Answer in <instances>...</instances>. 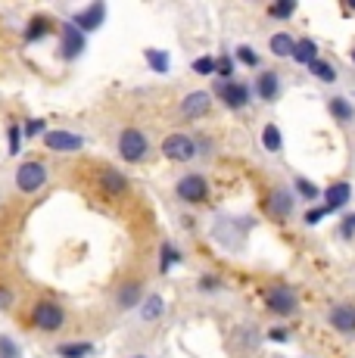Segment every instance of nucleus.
Here are the masks:
<instances>
[{
  "mask_svg": "<svg viewBox=\"0 0 355 358\" xmlns=\"http://www.w3.org/2000/svg\"><path fill=\"white\" fill-rule=\"evenodd\" d=\"M115 150H119V156L128 165H138V162H143L150 156V137L143 134L140 128H122Z\"/></svg>",
  "mask_w": 355,
  "mask_h": 358,
  "instance_id": "1",
  "label": "nucleus"
},
{
  "mask_svg": "<svg viewBox=\"0 0 355 358\" xmlns=\"http://www.w3.org/2000/svg\"><path fill=\"white\" fill-rule=\"evenodd\" d=\"M212 97L222 100L231 113H240V109H247L252 103V87L247 81H237V78L234 81H215Z\"/></svg>",
  "mask_w": 355,
  "mask_h": 358,
  "instance_id": "2",
  "label": "nucleus"
},
{
  "mask_svg": "<svg viewBox=\"0 0 355 358\" xmlns=\"http://www.w3.org/2000/svg\"><path fill=\"white\" fill-rule=\"evenodd\" d=\"M31 324L44 330V334H57V330L66 327V308L53 299H41L31 308Z\"/></svg>",
  "mask_w": 355,
  "mask_h": 358,
  "instance_id": "3",
  "label": "nucleus"
},
{
  "mask_svg": "<svg viewBox=\"0 0 355 358\" xmlns=\"http://www.w3.org/2000/svg\"><path fill=\"white\" fill-rule=\"evenodd\" d=\"M175 196L187 206H203L209 199V181L203 171H187L181 181L175 184Z\"/></svg>",
  "mask_w": 355,
  "mask_h": 358,
  "instance_id": "4",
  "label": "nucleus"
},
{
  "mask_svg": "<svg viewBox=\"0 0 355 358\" xmlns=\"http://www.w3.org/2000/svg\"><path fill=\"white\" fill-rule=\"evenodd\" d=\"M162 156H166L168 162H190L200 156V150H196V141L190 134H184V131H172V134L162 141Z\"/></svg>",
  "mask_w": 355,
  "mask_h": 358,
  "instance_id": "5",
  "label": "nucleus"
},
{
  "mask_svg": "<svg viewBox=\"0 0 355 358\" xmlns=\"http://www.w3.org/2000/svg\"><path fill=\"white\" fill-rule=\"evenodd\" d=\"M47 178H50L47 175V165L29 159L16 169V187H19V194L31 196V194H38V190L47 187Z\"/></svg>",
  "mask_w": 355,
  "mask_h": 358,
  "instance_id": "6",
  "label": "nucleus"
},
{
  "mask_svg": "<svg viewBox=\"0 0 355 358\" xmlns=\"http://www.w3.org/2000/svg\"><path fill=\"white\" fill-rule=\"evenodd\" d=\"M85 50H87V34L78 31L72 22H59V59L75 63Z\"/></svg>",
  "mask_w": 355,
  "mask_h": 358,
  "instance_id": "7",
  "label": "nucleus"
},
{
  "mask_svg": "<svg viewBox=\"0 0 355 358\" xmlns=\"http://www.w3.org/2000/svg\"><path fill=\"white\" fill-rule=\"evenodd\" d=\"M265 306H268L277 318H290V315L299 312V296H296L293 287L277 284V287H271V290L265 293Z\"/></svg>",
  "mask_w": 355,
  "mask_h": 358,
  "instance_id": "8",
  "label": "nucleus"
},
{
  "mask_svg": "<svg viewBox=\"0 0 355 358\" xmlns=\"http://www.w3.org/2000/svg\"><path fill=\"white\" fill-rule=\"evenodd\" d=\"M106 3H100V0H94V3H87L85 10H78L75 16L69 19V22L75 25L78 31H85V34H91V31H97V29H103V22H106Z\"/></svg>",
  "mask_w": 355,
  "mask_h": 358,
  "instance_id": "9",
  "label": "nucleus"
},
{
  "mask_svg": "<svg viewBox=\"0 0 355 358\" xmlns=\"http://www.w3.org/2000/svg\"><path fill=\"white\" fill-rule=\"evenodd\" d=\"M44 147L53 150V153H78L85 150V137L75 134V131H63V128H47L44 134Z\"/></svg>",
  "mask_w": 355,
  "mask_h": 358,
  "instance_id": "10",
  "label": "nucleus"
},
{
  "mask_svg": "<svg viewBox=\"0 0 355 358\" xmlns=\"http://www.w3.org/2000/svg\"><path fill=\"white\" fill-rule=\"evenodd\" d=\"M281 75L275 72V69H262V72L256 75V85H252V94H256L262 103H277L281 100Z\"/></svg>",
  "mask_w": 355,
  "mask_h": 358,
  "instance_id": "11",
  "label": "nucleus"
},
{
  "mask_svg": "<svg viewBox=\"0 0 355 358\" xmlns=\"http://www.w3.org/2000/svg\"><path fill=\"white\" fill-rule=\"evenodd\" d=\"M212 109V91H190L181 100V115L184 119H203Z\"/></svg>",
  "mask_w": 355,
  "mask_h": 358,
  "instance_id": "12",
  "label": "nucleus"
},
{
  "mask_svg": "<svg viewBox=\"0 0 355 358\" xmlns=\"http://www.w3.org/2000/svg\"><path fill=\"white\" fill-rule=\"evenodd\" d=\"M352 199V184L349 181H333L331 187L324 190V212L327 215H333V212H340V209H346V203Z\"/></svg>",
  "mask_w": 355,
  "mask_h": 358,
  "instance_id": "13",
  "label": "nucleus"
},
{
  "mask_svg": "<svg viewBox=\"0 0 355 358\" xmlns=\"http://www.w3.org/2000/svg\"><path fill=\"white\" fill-rule=\"evenodd\" d=\"M327 324L337 330V334L352 336V334H355V308H352V306H346V302L333 306L331 312H327Z\"/></svg>",
  "mask_w": 355,
  "mask_h": 358,
  "instance_id": "14",
  "label": "nucleus"
},
{
  "mask_svg": "<svg viewBox=\"0 0 355 358\" xmlns=\"http://www.w3.org/2000/svg\"><path fill=\"white\" fill-rule=\"evenodd\" d=\"M143 302V284L140 280H128V284L119 287V293H115V306L122 308V312H128V308H140Z\"/></svg>",
  "mask_w": 355,
  "mask_h": 358,
  "instance_id": "15",
  "label": "nucleus"
},
{
  "mask_svg": "<svg viewBox=\"0 0 355 358\" xmlns=\"http://www.w3.org/2000/svg\"><path fill=\"white\" fill-rule=\"evenodd\" d=\"M271 215L287 222V218L293 215V209H296V199H293V190L290 187H277L275 194H271Z\"/></svg>",
  "mask_w": 355,
  "mask_h": 358,
  "instance_id": "16",
  "label": "nucleus"
},
{
  "mask_svg": "<svg viewBox=\"0 0 355 358\" xmlns=\"http://www.w3.org/2000/svg\"><path fill=\"white\" fill-rule=\"evenodd\" d=\"M100 187L109 196H122L128 190V175H122L119 169H103L100 171Z\"/></svg>",
  "mask_w": 355,
  "mask_h": 358,
  "instance_id": "17",
  "label": "nucleus"
},
{
  "mask_svg": "<svg viewBox=\"0 0 355 358\" xmlns=\"http://www.w3.org/2000/svg\"><path fill=\"white\" fill-rule=\"evenodd\" d=\"M97 352V346H94L91 340H75V343H59L57 349H53V355L57 358H91Z\"/></svg>",
  "mask_w": 355,
  "mask_h": 358,
  "instance_id": "18",
  "label": "nucleus"
},
{
  "mask_svg": "<svg viewBox=\"0 0 355 358\" xmlns=\"http://www.w3.org/2000/svg\"><path fill=\"white\" fill-rule=\"evenodd\" d=\"M327 113H331V119L333 122H340V125H349V122L355 119V106H352V100H346V97H331L327 100Z\"/></svg>",
  "mask_w": 355,
  "mask_h": 358,
  "instance_id": "19",
  "label": "nucleus"
},
{
  "mask_svg": "<svg viewBox=\"0 0 355 358\" xmlns=\"http://www.w3.org/2000/svg\"><path fill=\"white\" fill-rule=\"evenodd\" d=\"M293 63H296V66H305V69H309L312 63H315V59H321L318 57V44H315V41H312V38H299L296 41V47H293Z\"/></svg>",
  "mask_w": 355,
  "mask_h": 358,
  "instance_id": "20",
  "label": "nucleus"
},
{
  "mask_svg": "<svg viewBox=\"0 0 355 358\" xmlns=\"http://www.w3.org/2000/svg\"><path fill=\"white\" fill-rule=\"evenodd\" d=\"M162 315H166V299H162L159 293L143 296V302H140V321H143V324H150V321H159Z\"/></svg>",
  "mask_w": 355,
  "mask_h": 358,
  "instance_id": "21",
  "label": "nucleus"
},
{
  "mask_svg": "<svg viewBox=\"0 0 355 358\" xmlns=\"http://www.w3.org/2000/svg\"><path fill=\"white\" fill-rule=\"evenodd\" d=\"M262 147H265V153H271V156H281L284 153V134H281V128H277V122H265Z\"/></svg>",
  "mask_w": 355,
  "mask_h": 358,
  "instance_id": "22",
  "label": "nucleus"
},
{
  "mask_svg": "<svg viewBox=\"0 0 355 358\" xmlns=\"http://www.w3.org/2000/svg\"><path fill=\"white\" fill-rule=\"evenodd\" d=\"M143 59H147V66L153 69L156 75H168V69H172L168 50H159V47H147V50H143Z\"/></svg>",
  "mask_w": 355,
  "mask_h": 358,
  "instance_id": "23",
  "label": "nucleus"
},
{
  "mask_svg": "<svg viewBox=\"0 0 355 358\" xmlns=\"http://www.w3.org/2000/svg\"><path fill=\"white\" fill-rule=\"evenodd\" d=\"M293 47H296V38H290L287 31L271 34V41H268V50L275 53L277 59H290L293 57Z\"/></svg>",
  "mask_w": 355,
  "mask_h": 358,
  "instance_id": "24",
  "label": "nucleus"
},
{
  "mask_svg": "<svg viewBox=\"0 0 355 358\" xmlns=\"http://www.w3.org/2000/svg\"><path fill=\"white\" fill-rule=\"evenodd\" d=\"M50 31H53L50 19H47V16H35L29 22V29H25V41H29V44H38V41H44Z\"/></svg>",
  "mask_w": 355,
  "mask_h": 358,
  "instance_id": "25",
  "label": "nucleus"
},
{
  "mask_svg": "<svg viewBox=\"0 0 355 358\" xmlns=\"http://www.w3.org/2000/svg\"><path fill=\"white\" fill-rule=\"evenodd\" d=\"M309 72H312V78H315V81H321V85H333V81L340 78L337 66L327 63V59H315V63L309 66Z\"/></svg>",
  "mask_w": 355,
  "mask_h": 358,
  "instance_id": "26",
  "label": "nucleus"
},
{
  "mask_svg": "<svg viewBox=\"0 0 355 358\" xmlns=\"http://www.w3.org/2000/svg\"><path fill=\"white\" fill-rule=\"evenodd\" d=\"M184 262V252L175 250L172 243H162L159 246V274H168L172 271V265H181Z\"/></svg>",
  "mask_w": 355,
  "mask_h": 358,
  "instance_id": "27",
  "label": "nucleus"
},
{
  "mask_svg": "<svg viewBox=\"0 0 355 358\" xmlns=\"http://www.w3.org/2000/svg\"><path fill=\"white\" fill-rule=\"evenodd\" d=\"M293 190H296L303 199H318L321 196V187L315 181H309V178H303V175H296L293 178Z\"/></svg>",
  "mask_w": 355,
  "mask_h": 358,
  "instance_id": "28",
  "label": "nucleus"
},
{
  "mask_svg": "<svg viewBox=\"0 0 355 358\" xmlns=\"http://www.w3.org/2000/svg\"><path fill=\"white\" fill-rule=\"evenodd\" d=\"M218 59V69H215V75H218V81H234V72H237V59L234 57H215Z\"/></svg>",
  "mask_w": 355,
  "mask_h": 358,
  "instance_id": "29",
  "label": "nucleus"
},
{
  "mask_svg": "<svg viewBox=\"0 0 355 358\" xmlns=\"http://www.w3.org/2000/svg\"><path fill=\"white\" fill-rule=\"evenodd\" d=\"M237 63H243L247 69H259V63H262V59H259V53H256V47H249V44H240L237 47Z\"/></svg>",
  "mask_w": 355,
  "mask_h": 358,
  "instance_id": "30",
  "label": "nucleus"
},
{
  "mask_svg": "<svg viewBox=\"0 0 355 358\" xmlns=\"http://www.w3.org/2000/svg\"><path fill=\"white\" fill-rule=\"evenodd\" d=\"M296 13V0H277V3L268 6V16L271 19H290Z\"/></svg>",
  "mask_w": 355,
  "mask_h": 358,
  "instance_id": "31",
  "label": "nucleus"
},
{
  "mask_svg": "<svg viewBox=\"0 0 355 358\" xmlns=\"http://www.w3.org/2000/svg\"><path fill=\"white\" fill-rule=\"evenodd\" d=\"M0 358H22L19 343L13 340V336H6V334H0Z\"/></svg>",
  "mask_w": 355,
  "mask_h": 358,
  "instance_id": "32",
  "label": "nucleus"
},
{
  "mask_svg": "<svg viewBox=\"0 0 355 358\" xmlns=\"http://www.w3.org/2000/svg\"><path fill=\"white\" fill-rule=\"evenodd\" d=\"M47 134V122L44 119H29L22 125V137H29V141H35V137H44Z\"/></svg>",
  "mask_w": 355,
  "mask_h": 358,
  "instance_id": "33",
  "label": "nucleus"
},
{
  "mask_svg": "<svg viewBox=\"0 0 355 358\" xmlns=\"http://www.w3.org/2000/svg\"><path fill=\"white\" fill-rule=\"evenodd\" d=\"M190 69H194L196 75H215L218 59H215V57H196L194 63H190Z\"/></svg>",
  "mask_w": 355,
  "mask_h": 358,
  "instance_id": "34",
  "label": "nucleus"
},
{
  "mask_svg": "<svg viewBox=\"0 0 355 358\" xmlns=\"http://www.w3.org/2000/svg\"><path fill=\"white\" fill-rule=\"evenodd\" d=\"M6 137H10V156L22 153V128L10 125V128H6Z\"/></svg>",
  "mask_w": 355,
  "mask_h": 358,
  "instance_id": "35",
  "label": "nucleus"
},
{
  "mask_svg": "<svg viewBox=\"0 0 355 358\" xmlns=\"http://www.w3.org/2000/svg\"><path fill=\"white\" fill-rule=\"evenodd\" d=\"M327 218V212H324V206H315V209H309L305 212V224H309V228H315V224H321Z\"/></svg>",
  "mask_w": 355,
  "mask_h": 358,
  "instance_id": "36",
  "label": "nucleus"
},
{
  "mask_svg": "<svg viewBox=\"0 0 355 358\" xmlns=\"http://www.w3.org/2000/svg\"><path fill=\"white\" fill-rule=\"evenodd\" d=\"M340 237H343V240H352L355 237V212L340 222Z\"/></svg>",
  "mask_w": 355,
  "mask_h": 358,
  "instance_id": "37",
  "label": "nucleus"
},
{
  "mask_svg": "<svg viewBox=\"0 0 355 358\" xmlns=\"http://www.w3.org/2000/svg\"><path fill=\"white\" fill-rule=\"evenodd\" d=\"M196 287H200V290H218V287H222V280H218L215 274H203V278L196 280Z\"/></svg>",
  "mask_w": 355,
  "mask_h": 358,
  "instance_id": "38",
  "label": "nucleus"
},
{
  "mask_svg": "<svg viewBox=\"0 0 355 358\" xmlns=\"http://www.w3.org/2000/svg\"><path fill=\"white\" fill-rule=\"evenodd\" d=\"M268 340L271 343H287V340H290V334H287V327H271L268 330Z\"/></svg>",
  "mask_w": 355,
  "mask_h": 358,
  "instance_id": "39",
  "label": "nucleus"
},
{
  "mask_svg": "<svg viewBox=\"0 0 355 358\" xmlns=\"http://www.w3.org/2000/svg\"><path fill=\"white\" fill-rule=\"evenodd\" d=\"M10 302H13V293L10 290H0V308H10Z\"/></svg>",
  "mask_w": 355,
  "mask_h": 358,
  "instance_id": "40",
  "label": "nucleus"
},
{
  "mask_svg": "<svg viewBox=\"0 0 355 358\" xmlns=\"http://www.w3.org/2000/svg\"><path fill=\"white\" fill-rule=\"evenodd\" d=\"M352 63H355V47H352Z\"/></svg>",
  "mask_w": 355,
  "mask_h": 358,
  "instance_id": "41",
  "label": "nucleus"
},
{
  "mask_svg": "<svg viewBox=\"0 0 355 358\" xmlns=\"http://www.w3.org/2000/svg\"><path fill=\"white\" fill-rule=\"evenodd\" d=\"M349 10H355V3H349Z\"/></svg>",
  "mask_w": 355,
  "mask_h": 358,
  "instance_id": "42",
  "label": "nucleus"
},
{
  "mask_svg": "<svg viewBox=\"0 0 355 358\" xmlns=\"http://www.w3.org/2000/svg\"><path fill=\"white\" fill-rule=\"evenodd\" d=\"M134 358H143V355H134Z\"/></svg>",
  "mask_w": 355,
  "mask_h": 358,
  "instance_id": "43",
  "label": "nucleus"
}]
</instances>
